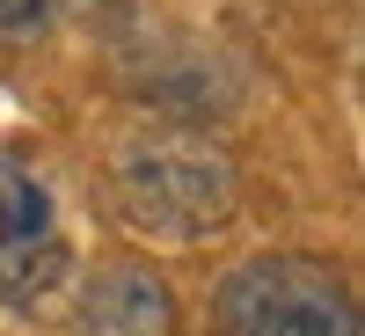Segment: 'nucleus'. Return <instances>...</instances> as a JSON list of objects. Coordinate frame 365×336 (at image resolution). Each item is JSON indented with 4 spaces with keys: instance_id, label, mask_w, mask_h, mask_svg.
I'll use <instances>...</instances> for the list:
<instances>
[{
    "instance_id": "nucleus-8",
    "label": "nucleus",
    "mask_w": 365,
    "mask_h": 336,
    "mask_svg": "<svg viewBox=\"0 0 365 336\" xmlns=\"http://www.w3.org/2000/svg\"><path fill=\"white\" fill-rule=\"evenodd\" d=\"M314 8H322V0H314Z\"/></svg>"
},
{
    "instance_id": "nucleus-3",
    "label": "nucleus",
    "mask_w": 365,
    "mask_h": 336,
    "mask_svg": "<svg viewBox=\"0 0 365 336\" xmlns=\"http://www.w3.org/2000/svg\"><path fill=\"white\" fill-rule=\"evenodd\" d=\"M125 88L161 117V125H197L205 117H227L241 103V66L227 44L190 37V29H168V37H146L125 66Z\"/></svg>"
},
{
    "instance_id": "nucleus-2",
    "label": "nucleus",
    "mask_w": 365,
    "mask_h": 336,
    "mask_svg": "<svg viewBox=\"0 0 365 336\" xmlns=\"http://www.w3.org/2000/svg\"><path fill=\"white\" fill-rule=\"evenodd\" d=\"M212 336H365V315L336 263L270 249L212 285Z\"/></svg>"
},
{
    "instance_id": "nucleus-1",
    "label": "nucleus",
    "mask_w": 365,
    "mask_h": 336,
    "mask_svg": "<svg viewBox=\"0 0 365 336\" xmlns=\"http://www.w3.org/2000/svg\"><path fill=\"white\" fill-rule=\"evenodd\" d=\"M110 205L132 234L205 241V234H220L234 220L241 168L212 132L146 117V125L117 132V146H110Z\"/></svg>"
},
{
    "instance_id": "nucleus-5",
    "label": "nucleus",
    "mask_w": 365,
    "mask_h": 336,
    "mask_svg": "<svg viewBox=\"0 0 365 336\" xmlns=\"http://www.w3.org/2000/svg\"><path fill=\"white\" fill-rule=\"evenodd\" d=\"M73 336H182L175 285H168L146 256H103V263L81 278Z\"/></svg>"
},
{
    "instance_id": "nucleus-6",
    "label": "nucleus",
    "mask_w": 365,
    "mask_h": 336,
    "mask_svg": "<svg viewBox=\"0 0 365 336\" xmlns=\"http://www.w3.org/2000/svg\"><path fill=\"white\" fill-rule=\"evenodd\" d=\"M58 0H0V44H37L51 37Z\"/></svg>"
},
{
    "instance_id": "nucleus-4",
    "label": "nucleus",
    "mask_w": 365,
    "mask_h": 336,
    "mask_svg": "<svg viewBox=\"0 0 365 336\" xmlns=\"http://www.w3.org/2000/svg\"><path fill=\"white\" fill-rule=\"evenodd\" d=\"M66 278V227L44 190V175L22 161H0V307L37 315Z\"/></svg>"
},
{
    "instance_id": "nucleus-7",
    "label": "nucleus",
    "mask_w": 365,
    "mask_h": 336,
    "mask_svg": "<svg viewBox=\"0 0 365 336\" xmlns=\"http://www.w3.org/2000/svg\"><path fill=\"white\" fill-rule=\"evenodd\" d=\"M58 8H81V15H96V22H117L132 0H58Z\"/></svg>"
}]
</instances>
